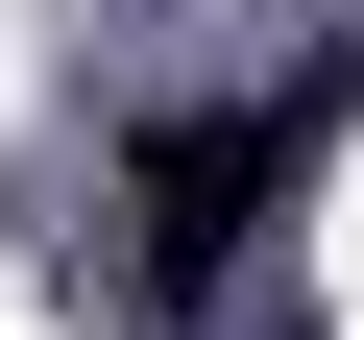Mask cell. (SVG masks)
I'll list each match as a JSON object with an SVG mask.
<instances>
[{
    "label": "cell",
    "instance_id": "obj_1",
    "mask_svg": "<svg viewBox=\"0 0 364 340\" xmlns=\"http://www.w3.org/2000/svg\"><path fill=\"white\" fill-rule=\"evenodd\" d=\"M340 97H364V73H340ZM340 97H219V122H170V146L122 170V195H146V292H219V267H243V219L291 195V146H316Z\"/></svg>",
    "mask_w": 364,
    "mask_h": 340
}]
</instances>
